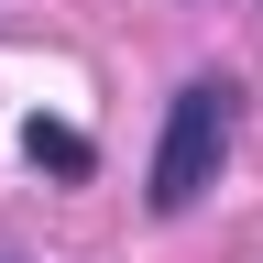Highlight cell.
<instances>
[{
  "instance_id": "obj_2",
  "label": "cell",
  "mask_w": 263,
  "mask_h": 263,
  "mask_svg": "<svg viewBox=\"0 0 263 263\" xmlns=\"http://www.w3.org/2000/svg\"><path fill=\"white\" fill-rule=\"evenodd\" d=\"M22 143H33V164H55V176H88V143H77V132H55V121H33Z\"/></svg>"
},
{
  "instance_id": "obj_1",
  "label": "cell",
  "mask_w": 263,
  "mask_h": 263,
  "mask_svg": "<svg viewBox=\"0 0 263 263\" xmlns=\"http://www.w3.org/2000/svg\"><path fill=\"white\" fill-rule=\"evenodd\" d=\"M219 154H230V77H186L176 110H164V154H154V209L176 219L219 186Z\"/></svg>"
}]
</instances>
